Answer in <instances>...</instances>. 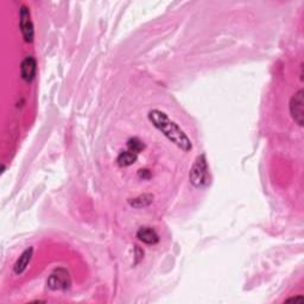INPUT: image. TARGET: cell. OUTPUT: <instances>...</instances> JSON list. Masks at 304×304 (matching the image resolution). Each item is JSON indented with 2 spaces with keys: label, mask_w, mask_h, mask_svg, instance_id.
I'll return each instance as SVG.
<instances>
[{
  "label": "cell",
  "mask_w": 304,
  "mask_h": 304,
  "mask_svg": "<svg viewBox=\"0 0 304 304\" xmlns=\"http://www.w3.org/2000/svg\"><path fill=\"white\" fill-rule=\"evenodd\" d=\"M148 118L150 123L156 127L159 132L163 133L164 137H167L172 144L181 149L182 151L188 152L193 149L190 138L187 136V133L178 126L174 120L169 118V115L165 112L160 110H151L149 112Z\"/></svg>",
  "instance_id": "cell-1"
},
{
  "label": "cell",
  "mask_w": 304,
  "mask_h": 304,
  "mask_svg": "<svg viewBox=\"0 0 304 304\" xmlns=\"http://www.w3.org/2000/svg\"><path fill=\"white\" fill-rule=\"evenodd\" d=\"M209 168L205 153L197 156L189 171V181L195 188H202L208 185Z\"/></svg>",
  "instance_id": "cell-2"
},
{
  "label": "cell",
  "mask_w": 304,
  "mask_h": 304,
  "mask_svg": "<svg viewBox=\"0 0 304 304\" xmlns=\"http://www.w3.org/2000/svg\"><path fill=\"white\" fill-rule=\"evenodd\" d=\"M48 288L52 291H65L68 290L71 285V278L69 271L65 268L55 269L50 273L47 280Z\"/></svg>",
  "instance_id": "cell-3"
},
{
  "label": "cell",
  "mask_w": 304,
  "mask_h": 304,
  "mask_svg": "<svg viewBox=\"0 0 304 304\" xmlns=\"http://www.w3.org/2000/svg\"><path fill=\"white\" fill-rule=\"evenodd\" d=\"M289 110H290L291 118L298 126H303L304 123V92L303 89L296 92L291 96L289 103Z\"/></svg>",
  "instance_id": "cell-4"
},
{
  "label": "cell",
  "mask_w": 304,
  "mask_h": 304,
  "mask_svg": "<svg viewBox=\"0 0 304 304\" xmlns=\"http://www.w3.org/2000/svg\"><path fill=\"white\" fill-rule=\"evenodd\" d=\"M19 29L25 42L31 43L35 37V30H33L30 9L26 5H22L19 10Z\"/></svg>",
  "instance_id": "cell-5"
},
{
  "label": "cell",
  "mask_w": 304,
  "mask_h": 304,
  "mask_svg": "<svg viewBox=\"0 0 304 304\" xmlns=\"http://www.w3.org/2000/svg\"><path fill=\"white\" fill-rule=\"evenodd\" d=\"M37 73V62L32 56H26L21 63V76L25 82L31 84Z\"/></svg>",
  "instance_id": "cell-6"
},
{
  "label": "cell",
  "mask_w": 304,
  "mask_h": 304,
  "mask_svg": "<svg viewBox=\"0 0 304 304\" xmlns=\"http://www.w3.org/2000/svg\"><path fill=\"white\" fill-rule=\"evenodd\" d=\"M137 238L139 239V241L146 245H156L159 242V235L157 234V232L153 230L152 227L143 226L137 232Z\"/></svg>",
  "instance_id": "cell-7"
},
{
  "label": "cell",
  "mask_w": 304,
  "mask_h": 304,
  "mask_svg": "<svg viewBox=\"0 0 304 304\" xmlns=\"http://www.w3.org/2000/svg\"><path fill=\"white\" fill-rule=\"evenodd\" d=\"M32 256H33V247H28V249L21 254L19 258L17 259L16 264L13 266L14 275L21 276L22 273L25 271L26 268H28L30 264V261H31Z\"/></svg>",
  "instance_id": "cell-8"
},
{
  "label": "cell",
  "mask_w": 304,
  "mask_h": 304,
  "mask_svg": "<svg viewBox=\"0 0 304 304\" xmlns=\"http://www.w3.org/2000/svg\"><path fill=\"white\" fill-rule=\"evenodd\" d=\"M137 159V153L130 151V150H125V151H121L119 153V156L117 157V164L121 168H126L136 163Z\"/></svg>",
  "instance_id": "cell-9"
},
{
  "label": "cell",
  "mask_w": 304,
  "mask_h": 304,
  "mask_svg": "<svg viewBox=\"0 0 304 304\" xmlns=\"http://www.w3.org/2000/svg\"><path fill=\"white\" fill-rule=\"evenodd\" d=\"M153 202V195L152 194H143L139 195V196L130 198L129 200V205L133 208H145L149 207Z\"/></svg>",
  "instance_id": "cell-10"
},
{
  "label": "cell",
  "mask_w": 304,
  "mask_h": 304,
  "mask_svg": "<svg viewBox=\"0 0 304 304\" xmlns=\"http://www.w3.org/2000/svg\"><path fill=\"white\" fill-rule=\"evenodd\" d=\"M126 145H127V150H130V151H132L134 153H137V155H139L143 150L145 149L144 143H143L139 139V138H137V137L130 138V139L127 140Z\"/></svg>",
  "instance_id": "cell-11"
},
{
  "label": "cell",
  "mask_w": 304,
  "mask_h": 304,
  "mask_svg": "<svg viewBox=\"0 0 304 304\" xmlns=\"http://www.w3.org/2000/svg\"><path fill=\"white\" fill-rule=\"evenodd\" d=\"M138 176L143 179H149L151 177V172H150V170H148V169H140V170L138 171Z\"/></svg>",
  "instance_id": "cell-12"
},
{
  "label": "cell",
  "mask_w": 304,
  "mask_h": 304,
  "mask_svg": "<svg viewBox=\"0 0 304 304\" xmlns=\"http://www.w3.org/2000/svg\"><path fill=\"white\" fill-rule=\"evenodd\" d=\"M302 299H303V297H302V296H301V295H299V296H295V297L288 298V299H287V301H285V302H294V301L296 302V301H302Z\"/></svg>",
  "instance_id": "cell-13"
}]
</instances>
